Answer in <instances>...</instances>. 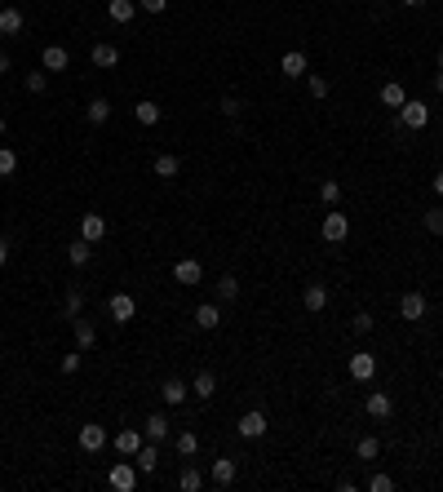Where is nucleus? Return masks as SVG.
I'll return each mask as SVG.
<instances>
[{
	"mask_svg": "<svg viewBox=\"0 0 443 492\" xmlns=\"http://www.w3.org/2000/svg\"><path fill=\"white\" fill-rule=\"evenodd\" d=\"M426 310H430V302H426V293H403L399 297V319H426Z\"/></svg>",
	"mask_w": 443,
	"mask_h": 492,
	"instance_id": "nucleus-1",
	"label": "nucleus"
},
{
	"mask_svg": "<svg viewBox=\"0 0 443 492\" xmlns=\"http://www.w3.org/2000/svg\"><path fill=\"white\" fill-rule=\"evenodd\" d=\"M235 430H240V439H262V434H266V413L262 408L244 413V417L235 421Z\"/></svg>",
	"mask_w": 443,
	"mask_h": 492,
	"instance_id": "nucleus-2",
	"label": "nucleus"
},
{
	"mask_svg": "<svg viewBox=\"0 0 443 492\" xmlns=\"http://www.w3.org/2000/svg\"><path fill=\"white\" fill-rule=\"evenodd\" d=\"M107 484L116 488V492H134V484H138V466H129V461H116V466H111V475H107Z\"/></svg>",
	"mask_w": 443,
	"mask_h": 492,
	"instance_id": "nucleus-3",
	"label": "nucleus"
},
{
	"mask_svg": "<svg viewBox=\"0 0 443 492\" xmlns=\"http://www.w3.org/2000/svg\"><path fill=\"white\" fill-rule=\"evenodd\" d=\"M319 231H324L328 244H342L346 235H351V222H346V213H333V209H328V217H324V226H319Z\"/></svg>",
	"mask_w": 443,
	"mask_h": 492,
	"instance_id": "nucleus-4",
	"label": "nucleus"
},
{
	"mask_svg": "<svg viewBox=\"0 0 443 492\" xmlns=\"http://www.w3.org/2000/svg\"><path fill=\"white\" fill-rule=\"evenodd\" d=\"M399 120H403V125H408V129H426L430 125V107H426V102H403V107H399Z\"/></svg>",
	"mask_w": 443,
	"mask_h": 492,
	"instance_id": "nucleus-5",
	"label": "nucleus"
},
{
	"mask_svg": "<svg viewBox=\"0 0 443 492\" xmlns=\"http://www.w3.org/2000/svg\"><path fill=\"white\" fill-rule=\"evenodd\" d=\"M107 310H111V319H116V324H129V319L138 315V302L129 297V293H116V297L107 302Z\"/></svg>",
	"mask_w": 443,
	"mask_h": 492,
	"instance_id": "nucleus-6",
	"label": "nucleus"
},
{
	"mask_svg": "<svg viewBox=\"0 0 443 492\" xmlns=\"http://www.w3.org/2000/svg\"><path fill=\"white\" fill-rule=\"evenodd\" d=\"M173 280L191 288V284H200V280H204V267H200L195 258H182V262H173Z\"/></svg>",
	"mask_w": 443,
	"mask_h": 492,
	"instance_id": "nucleus-7",
	"label": "nucleus"
},
{
	"mask_svg": "<svg viewBox=\"0 0 443 492\" xmlns=\"http://www.w3.org/2000/svg\"><path fill=\"white\" fill-rule=\"evenodd\" d=\"M102 235H107V217H102V213H84V217H80V240L98 244Z\"/></svg>",
	"mask_w": 443,
	"mask_h": 492,
	"instance_id": "nucleus-8",
	"label": "nucleus"
},
{
	"mask_svg": "<svg viewBox=\"0 0 443 492\" xmlns=\"http://www.w3.org/2000/svg\"><path fill=\"white\" fill-rule=\"evenodd\" d=\"M40 67H45V71H67V67H71V53L62 49V45H45Z\"/></svg>",
	"mask_w": 443,
	"mask_h": 492,
	"instance_id": "nucleus-9",
	"label": "nucleus"
},
{
	"mask_svg": "<svg viewBox=\"0 0 443 492\" xmlns=\"http://www.w3.org/2000/svg\"><path fill=\"white\" fill-rule=\"evenodd\" d=\"M195 328H204V333H213V328H222V306H213V302H204V306H195Z\"/></svg>",
	"mask_w": 443,
	"mask_h": 492,
	"instance_id": "nucleus-10",
	"label": "nucleus"
},
{
	"mask_svg": "<svg viewBox=\"0 0 443 492\" xmlns=\"http://www.w3.org/2000/svg\"><path fill=\"white\" fill-rule=\"evenodd\" d=\"M372 373H377V359L368 351L351 355V377H355V382H372Z\"/></svg>",
	"mask_w": 443,
	"mask_h": 492,
	"instance_id": "nucleus-11",
	"label": "nucleus"
},
{
	"mask_svg": "<svg viewBox=\"0 0 443 492\" xmlns=\"http://www.w3.org/2000/svg\"><path fill=\"white\" fill-rule=\"evenodd\" d=\"M80 448L84 452H102L107 448V430H102V426H80Z\"/></svg>",
	"mask_w": 443,
	"mask_h": 492,
	"instance_id": "nucleus-12",
	"label": "nucleus"
},
{
	"mask_svg": "<svg viewBox=\"0 0 443 492\" xmlns=\"http://www.w3.org/2000/svg\"><path fill=\"white\" fill-rule=\"evenodd\" d=\"M134 466L142 470V475H155V466H160V448H155V443H142V448L134 452Z\"/></svg>",
	"mask_w": 443,
	"mask_h": 492,
	"instance_id": "nucleus-13",
	"label": "nucleus"
},
{
	"mask_svg": "<svg viewBox=\"0 0 443 492\" xmlns=\"http://www.w3.org/2000/svg\"><path fill=\"white\" fill-rule=\"evenodd\" d=\"M23 23H27L23 9H14V5L0 9V36H18V32H23Z\"/></svg>",
	"mask_w": 443,
	"mask_h": 492,
	"instance_id": "nucleus-14",
	"label": "nucleus"
},
{
	"mask_svg": "<svg viewBox=\"0 0 443 492\" xmlns=\"http://www.w3.org/2000/svg\"><path fill=\"white\" fill-rule=\"evenodd\" d=\"M279 71H284L288 80H297V75H306V53H301V49H288L284 58H279Z\"/></svg>",
	"mask_w": 443,
	"mask_h": 492,
	"instance_id": "nucleus-15",
	"label": "nucleus"
},
{
	"mask_svg": "<svg viewBox=\"0 0 443 492\" xmlns=\"http://www.w3.org/2000/svg\"><path fill=\"white\" fill-rule=\"evenodd\" d=\"M209 479H213L218 488H231V484H235V461H231V457H218V461H213V470H209Z\"/></svg>",
	"mask_w": 443,
	"mask_h": 492,
	"instance_id": "nucleus-16",
	"label": "nucleus"
},
{
	"mask_svg": "<svg viewBox=\"0 0 443 492\" xmlns=\"http://www.w3.org/2000/svg\"><path fill=\"white\" fill-rule=\"evenodd\" d=\"M191 395H195V399H213V395H218V377H213L209 368H204V373H195Z\"/></svg>",
	"mask_w": 443,
	"mask_h": 492,
	"instance_id": "nucleus-17",
	"label": "nucleus"
},
{
	"mask_svg": "<svg viewBox=\"0 0 443 492\" xmlns=\"http://www.w3.org/2000/svg\"><path fill=\"white\" fill-rule=\"evenodd\" d=\"M107 14H111V23H134L138 0H107Z\"/></svg>",
	"mask_w": 443,
	"mask_h": 492,
	"instance_id": "nucleus-18",
	"label": "nucleus"
},
{
	"mask_svg": "<svg viewBox=\"0 0 443 492\" xmlns=\"http://www.w3.org/2000/svg\"><path fill=\"white\" fill-rule=\"evenodd\" d=\"M390 413H394V399H390V395H381V391H372V395H368V417L385 421Z\"/></svg>",
	"mask_w": 443,
	"mask_h": 492,
	"instance_id": "nucleus-19",
	"label": "nucleus"
},
{
	"mask_svg": "<svg viewBox=\"0 0 443 492\" xmlns=\"http://www.w3.org/2000/svg\"><path fill=\"white\" fill-rule=\"evenodd\" d=\"M301 306H306V310H324L328 306V288H324V284H310V288L301 293Z\"/></svg>",
	"mask_w": 443,
	"mask_h": 492,
	"instance_id": "nucleus-20",
	"label": "nucleus"
},
{
	"mask_svg": "<svg viewBox=\"0 0 443 492\" xmlns=\"http://www.w3.org/2000/svg\"><path fill=\"white\" fill-rule=\"evenodd\" d=\"M138 448H142V430H120V434H116V452H125V457H134Z\"/></svg>",
	"mask_w": 443,
	"mask_h": 492,
	"instance_id": "nucleus-21",
	"label": "nucleus"
},
{
	"mask_svg": "<svg viewBox=\"0 0 443 492\" xmlns=\"http://www.w3.org/2000/svg\"><path fill=\"white\" fill-rule=\"evenodd\" d=\"M151 173H155V177H177V173H182V160H177V156H155Z\"/></svg>",
	"mask_w": 443,
	"mask_h": 492,
	"instance_id": "nucleus-22",
	"label": "nucleus"
},
{
	"mask_svg": "<svg viewBox=\"0 0 443 492\" xmlns=\"http://www.w3.org/2000/svg\"><path fill=\"white\" fill-rule=\"evenodd\" d=\"M160 395H164V404H186V382L182 377H168V382L160 386Z\"/></svg>",
	"mask_w": 443,
	"mask_h": 492,
	"instance_id": "nucleus-23",
	"label": "nucleus"
},
{
	"mask_svg": "<svg viewBox=\"0 0 443 492\" xmlns=\"http://www.w3.org/2000/svg\"><path fill=\"white\" fill-rule=\"evenodd\" d=\"M116 62H120V49H116V45H107V40L93 45V67H116Z\"/></svg>",
	"mask_w": 443,
	"mask_h": 492,
	"instance_id": "nucleus-24",
	"label": "nucleus"
},
{
	"mask_svg": "<svg viewBox=\"0 0 443 492\" xmlns=\"http://www.w3.org/2000/svg\"><path fill=\"white\" fill-rule=\"evenodd\" d=\"M93 342H98V328H93L89 319H75V346H80V351H93Z\"/></svg>",
	"mask_w": 443,
	"mask_h": 492,
	"instance_id": "nucleus-25",
	"label": "nucleus"
},
{
	"mask_svg": "<svg viewBox=\"0 0 443 492\" xmlns=\"http://www.w3.org/2000/svg\"><path fill=\"white\" fill-rule=\"evenodd\" d=\"M147 434H151V439H168V434H173V421H168L164 413H151V421H147Z\"/></svg>",
	"mask_w": 443,
	"mask_h": 492,
	"instance_id": "nucleus-26",
	"label": "nucleus"
},
{
	"mask_svg": "<svg viewBox=\"0 0 443 492\" xmlns=\"http://www.w3.org/2000/svg\"><path fill=\"white\" fill-rule=\"evenodd\" d=\"M177 488H182V492H200V488H204V475H200L195 466H182V475H177Z\"/></svg>",
	"mask_w": 443,
	"mask_h": 492,
	"instance_id": "nucleus-27",
	"label": "nucleus"
},
{
	"mask_svg": "<svg viewBox=\"0 0 443 492\" xmlns=\"http://www.w3.org/2000/svg\"><path fill=\"white\" fill-rule=\"evenodd\" d=\"M377 452H381V439H372V434H364V439L355 443V457L359 461H377Z\"/></svg>",
	"mask_w": 443,
	"mask_h": 492,
	"instance_id": "nucleus-28",
	"label": "nucleus"
},
{
	"mask_svg": "<svg viewBox=\"0 0 443 492\" xmlns=\"http://www.w3.org/2000/svg\"><path fill=\"white\" fill-rule=\"evenodd\" d=\"M381 102H385V107H394V111H399L403 102H408V93H403V84H381Z\"/></svg>",
	"mask_w": 443,
	"mask_h": 492,
	"instance_id": "nucleus-29",
	"label": "nucleus"
},
{
	"mask_svg": "<svg viewBox=\"0 0 443 492\" xmlns=\"http://www.w3.org/2000/svg\"><path fill=\"white\" fill-rule=\"evenodd\" d=\"M173 448H177V452H182V457H195V452H200V434H191V430H182V434H177V439H173Z\"/></svg>",
	"mask_w": 443,
	"mask_h": 492,
	"instance_id": "nucleus-30",
	"label": "nucleus"
},
{
	"mask_svg": "<svg viewBox=\"0 0 443 492\" xmlns=\"http://www.w3.org/2000/svg\"><path fill=\"white\" fill-rule=\"evenodd\" d=\"M93 258V249H89V240H75L71 244V249H67V262H71V267H84V262H89Z\"/></svg>",
	"mask_w": 443,
	"mask_h": 492,
	"instance_id": "nucleus-31",
	"label": "nucleus"
},
{
	"mask_svg": "<svg viewBox=\"0 0 443 492\" xmlns=\"http://www.w3.org/2000/svg\"><path fill=\"white\" fill-rule=\"evenodd\" d=\"M89 120H93V125H107V120H111V102L107 98H93L89 102Z\"/></svg>",
	"mask_w": 443,
	"mask_h": 492,
	"instance_id": "nucleus-32",
	"label": "nucleus"
},
{
	"mask_svg": "<svg viewBox=\"0 0 443 492\" xmlns=\"http://www.w3.org/2000/svg\"><path fill=\"white\" fill-rule=\"evenodd\" d=\"M134 116H138V125H160V107L155 102H138Z\"/></svg>",
	"mask_w": 443,
	"mask_h": 492,
	"instance_id": "nucleus-33",
	"label": "nucleus"
},
{
	"mask_svg": "<svg viewBox=\"0 0 443 492\" xmlns=\"http://www.w3.org/2000/svg\"><path fill=\"white\" fill-rule=\"evenodd\" d=\"M319 200H324V204H328V209H333V204H337V200H342V186H337V182H333V177H324V182H319Z\"/></svg>",
	"mask_w": 443,
	"mask_h": 492,
	"instance_id": "nucleus-34",
	"label": "nucleus"
},
{
	"mask_svg": "<svg viewBox=\"0 0 443 492\" xmlns=\"http://www.w3.org/2000/svg\"><path fill=\"white\" fill-rule=\"evenodd\" d=\"M218 293H222V302H235V297H240V280H235V275H222V280H218Z\"/></svg>",
	"mask_w": 443,
	"mask_h": 492,
	"instance_id": "nucleus-35",
	"label": "nucleus"
},
{
	"mask_svg": "<svg viewBox=\"0 0 443 492\" xmlns=\"http://www.w3.org/2000/svg\"><path fill=\"white\" fill-rule=\"evenodd\" d=\"M18 173V156L9 147H0V177H14Z\"/></svg>",
	"mask_w": 443,
	"mask_h": 492,
	"instance_id": "nucleus-36",
	"label": "nucleus"
},
{
	"mask_svg": "<svg viewBox=\"0 0 443 492\" xmlns=\"http://www.w3.org/2000/svg\"><path fill=\"white\" fill-rule=\"evenodd\" d=\"M45 84H49V71H27V93H45Z\"/></svg>",
	"mask_w": 443,
	"mask_h": 492,
	"instance_id": "nucleus-37",
	"label": "nucleus"
},
{
	"mask_svg": "<svg viewBox=\"0 0 443 492\" xmlns=\"http://www.w3.org/2000/svg\"><path fill=\"white\" fill-rule=\"evenodd\" d=\"M372 324H377V319L368 315V310H359V315L351 319V328H355V333H359V337H364V333H372Z\"/></svg>",
	"mask_w": 443,
	"mask_h": 492,
	"instance_id": "nucleus-38",
	"label": "nucleus"
},
{
	"mask_svg": "<svg viewBox=\"0 0 443 492\" xmlns=\"http://www.w3.org/2000/svg\"><path fill=\"white\" fill-rule=\"evenodd\" d=\"M80 359H84V351H80V346H75L71 355H62V373H67V377H71V373H80Z\"/></svg>",
	"mask_w": 443,
	"mask_h": 492,
	"instance_id": "nucleus-39",
	"label": "nucleus"
},
{
	"mask_svg": "<svg viewBox=\"0 0 443 492\" xmlns=\"http://www.w3.org/2000/svg\"><path fill=\"white\" fill-rule=\"evenodd\" d=\"M84 310V293L80 288H67V315H80Z\"/></svg>",
	"mask_w": 443,
	"mask_h": 492,
	"instance_id": "nucleus-40",
	"label": "nucleus"
},
{
	"mask_svg": "<svg viewBox=\"0 0 443 492\" xmlns=\"http://www.w3.org/2000/svg\"><path fill=\"white\" fill-rule=\"evenodd\" d=\"M421 222H426V231H430V235H443V213H439V209H430L426 217H421Z\"/></svg>",
	"mask_w": 443,
	"mask_h": 492,
	"instance_id": "nucleus-41",
	"label": "nucleus"
},
{
	"mask_svg": "<svg viewBox=\"0 0 443 492\" xmlns=\"http://www.w3.org/2000/svg\"><path fill=\"white\" fill-rule=\"evenodd\" d=\"M368 488H372V492H390V488H394V479H390V475H372V479H368Z\"/></svg>",
	"mask_w": 443,
	"mask_h": 492,
	"instance_id": "nucleus-42",
	"label": "nucleus"
},
{
	"mask_svg": "<svg viewBox=\"0 0 443 492\" xmlns=\"http://www.w3.org/2000/svg\"><path fill=\"white\" fill-rule=\"evenodd\" d=\"M240 111H244V102H240V98H231V93H226V98H222V116H240Z\"/></svg>",
	"mask_w": 443,
	"mask_h": 492,
	"instance_id": "nucleus-43",
	"label": "nucleus"
},
{
	"mask_svg": "<svg viewBox=\"0 0 443 492\" xmlns=\"http://www.w3.org/2000/svg\"><path fill=\"white\" fill-rule=\"evenodd\" d=\"M310 93H315V98H328V80L324 75H310Z\"/></svg>",
	"mask_w": 443,
	"mask_h": 492,
	"instance_id": "nucleus-44",
	"label": "nucleus"
},
{
	"mask_svg": "<svg viewBox=\"0 0 443 492\" xmlns=\"http://www.w3.org/2000/svg\"><path fill=\"white\" fill-rule=\"evenodd\" d=\"M138 9H147V14H164L168 0H138Z\"/></svg>",
	"mask_w": 443,
	"mask_h": 492,
	"instance_id": "nucleus-45",
	"label": "nucleus"
},
{
	"mask_svg": "<svg viewBox=\"0 0 443 492\" xmlns=\"http://www.w3.org/2000/svg\"><path fill=\"white\" fill-rule=\"evenodd\" d=\"M0 75H9V53L0 49Z\"/></svg>",
	"mask_w": 443,
	"mask_h": 492,
	"instance_id": "nucleus-46",
	"label": "nucleus"
},
{
	"mask_svg": "<svg viewBox=\"0 0 443 492\" xmlns=\"http://www.w3.org/2000/svg\"><path fill=\"white\" fill-rule=\"evenodd\" d=\"M5 262H9V244L0 240V267H5Z\"/></svg>",
	"mask_w": 443,
	"mask_h": 492,
	"instance_id": "nucleus-47",
	"label": "nucleus"
},
{
	"mask_svg": "<svg viewBox=\"0 0 443 492\" xmlns=\"http://www.w3.org/2000/svg\"><path fill=\"white\" fill-rule=\"evenodd\" d=\"M435 191L443 195V169H439V173H435Z\"/></svg>",
	"mask_w": 443,
	"mask_h": 492,
	"instance_id": "nucleus-48",
	"label": "nucleus"
},
{
	"mask_svg": "<svg viewBox=\"0 0 443 492\" xmlns=\"http://www.w3.org/2000/svg\"><path fill=\"white\" fill-rule=\"evenodd\" d=\"M403 5H408V9H421V5H426V0H403Z\"/></svg>",
	"mask_w": 443,
	"mask_h": 492,
	"instance_id": "nucleus-49",
	"label": "nucleus"
},
{
	"mask_svg": "<svg viewBox=\"0 0 443 492\" xmlns=\"http://www.w3.org/2000/svg\"><path fill=\"white\" fill-rule=\"evenodd\" d=\"M435 89H439V93H443V71H439V75H435Z\"/></svg>",
	"mask_w": 443,
	"mask_h": 492,
	"instance_id": "nucleus-50",
	"label": "nucleus"
},
{
	"mask_svg": "<svg viewBox=\"0 0 443 492\" xmlns=\"http://www.w3.org/2000/svg\"><path fill=\"white\" fill-rule=\"evenodd\" d=\"M439 71H443V45H439Z\"/></svg>",
	"mask_w": 443,
	"mask_h": 492,
	"instance_id": "nucleus-51",
	"label": "nucleus"
},
{
	"mask_svg": "<svg viewBox=\"0 0 443 492\" xmlns=\"http://www.w3.org/2000/svg\"><path fill=\"white\" fill-rule=\"evenodd\" d=\"M0 138H5V116H0Z\"/></svg>",
	"mask_w": 443,
	"mask_h": 492,
	"instance_id": "nucleus-52",
	"label": "nucleus"
}]
</instances>
